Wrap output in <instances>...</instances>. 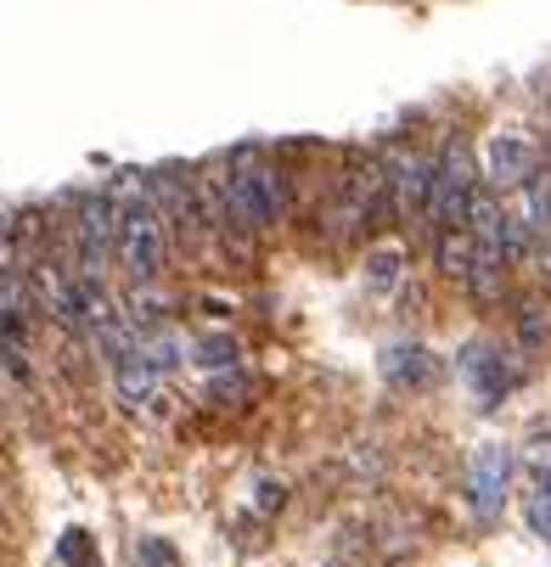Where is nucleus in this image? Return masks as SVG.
I'll return each instance as SVG.
<instances>
[{
    "label": "nucleus",
    "instance_id": "nucleus-1",
    "mask_svg": "<svg viewBox=\"0 0 551 567\" xmlns=\"http://www.w3.org/2000/svg\"><path fill=\"white\" fill-rule=\"evenodd\" d=\"M119 259L135 276V287H152L157 276H164V259H170L164 214H157L146 197H135V203L119 208Z\"/></svg>",
    "mask_w": 551,
    "mask_h": 567
},
{
    "label": "nucleus",
    "instance_id": "nucleus-2",
    "mask_svg": "<svg viewBox=\"0 0 551 567\" xmlns=\"http://www.w3.org/2000/svg\"><path fill=\"white\" fill-rule=\"evenodd\" d=\"M479 192V164H472L467 141H445L439 152V175H433V203H428V219L445 230V225H461L467 219V197Z\"/></svg>",
    "mask_w": 551,
    "mask_h": 567
},
{
    "label": "nucleus",
    "instance_id": "nucleus-3",
    "mask_svg": "<svg viewBox=\"0 0 551 567\" xmlns=\"http://www.w3.org/2000/svg\"><path fill=\"white\" fill-rule=\"evenodd\" d=\"M507 495H512V455L501 444L472 450V461H467V506H472V517L496 523Z\"/></svg>",
    "mask_w": 551,
    "mask_h": 567
},
{
    "label": "nucleus",
    "instance_id": "nucleus-4",
    "mask_svg": "<svg viewBox=\"0 0 551 567\" xmlns=\"http://www.w3.org/2000/svg\"><path fill=\"white\" fill-rule=\"evenodd\" d=\"M79 276H102L108 259L119 254V208L113 197H85L79 203Z\"/></svg>",
    "mask_w": 551,
    "mask_h": 567
},
{
    "label": "nucleus",
    "instance_id": "nucleus-5",
    "mask_svg": "<svg viewBox=\"0 0 551 567\" xmlns=\"http://www.w3.org/2000/svg\"><path fill=\"white\" fill-rule=\"evenodd\" d=\"M461 377H467L472 399H479V411H496V404L518 388L523 371H518L496 343H467V349H461Z\"/></svg>",
    "mask_w": 551,
    "mask_h": 567
},
{
    "label": "nucleus",
    "instance_id": "nucleus-6",
    "mask_svg": "<svg viewBox=\"0 0 551 567\" xmlns=\"http://www.w3.org/2000/svg\"><path fill=\"white\" fill-rule=\"evenodd\" d=\"M534 169H540V152H534L529 135H490V146H484V186L523 192Z\"/></svg>",
    "mask_w": 551,
    "mask_h": 567
},
{
    "label": "nucleus",
    "instance_id": "nucleus-7",
    "mask_svg": "<svg viewBox=\"0 0 551 567\" xmlns=\"http://www.w3.org/2000/svg\"><path fill=\"white\" fill-rule=\"evenodd\" d=\"M382 377H388V388H400V393H422V388L439 382V354L422 349V343H394L382 354Z\"/></svg>",
    "mask_w": 551,
    "mask_h": 567
},
{
    "label": "nucleus",
    "instance_id": "nucleus-8",
    "mask_svg": "<svg viewBox=\"0 0 551 567\" xmlns=\"http://www.w3.org/2000/svg\"><path fill=\"white\" fill-rule=\"evenodd\" d=\"M472 236H479V248H501V236H507V208L496 197V186H479L467 197V219H461Z\"/></svg>",
    "mask_w": 551,
    "mask_h": 567
},
{
    "label": "nucleus",
    "instance_id": "nucleus-9",
    "mask_svg": "<svg viewBox=\"0 0 551 567\" xmlns=\"http://www.w3.org/2000/svg\"><path fill=\"white\" fill-rule=\"evenodd\" d=\"M472 259H479V236H472L467 225H445L439 230V248H433V265L450 281H467L472 276Z\"/></svg>",
    "mask_w": 551,
    "mask_h": 567
},
{
    "label": "nucleus",
    "instance_id": "nucleus-10",
    "mask_svg": "<svg viewBox=\"0 0 551 567\" xmlns=\"http://www.w3.org/2000/svg\"><path fill=\"white\" fill-rule=\"evenodd\" d=\"M113 377H119V393L130 399V404H141V399H152V388H157V365L135 349V354H124L119 365H113Z\"/></svg>",
    "mask_w": 551,
    "mask_h": 567
},
{
    "label": "nucleus",
    "instance_id": "nucleus-11",
    "mask_svg": "<svg viewBox=\"0 0 551 567\" xmlns=\"http://www.w3.org/2000/svg\"><path fill=\"white\" fill-rule=\"evenodd\" d=\"M400 270H406V254H400V248H377V254L366 259V287H371V292H388L394 281H400Z\"/></svg>",
    "mask_w": 551,
    "mask_h": 567
},
{
    "label": "nucleus",
    "instance_id": "nucleus-12",
    "mask_svg": "<svg viewBox=\"0 0 551 567\" xmlns=\"http://www.w3.org/2000/svg\"><path fill=\"white\" fill-rule=\"evenodd\" d=\"M523 517H529V528L551 545V477H534V489L523 495Z\"/></svg>",
    "mask_w": 551,
    "mask_h": 567
},
{
    "label": "nucleus",
    "instance_id": "nucleus-13",
    "mask_svg": "<svg viewBox=\"0 0 551 567\" xmlns=\"http://www.w3.org/2000/svg\"><path fill=\"white\" fill-rule=\"evenodd\" d=\"M135 349H141V354H146V360H152L157 371H170V365H181V354H186V349H181V338H170V332H157V327H146Z\"/></svg>",
    "mask_w": 551,
    "mask_h": 567
},
{
    "label": "nucleus",
    "instance_id": "nucleus-14",
    "mask_svg": "<svg viewBox=\"0 0 551 567\" xmlns=\"http://www.w3.org/2000/svg\"><path fill=\"white\" fill-rule=\"evenodd\" d=\"M518 338H523V349H540V343L551 338V320H545L540 303H523V309H518Z\"/></svg>",
    "mask_w": 551,
    "mask_h": 567
},
{
    "label": "nucleus",
    "instance_id": "nucleus-15",
    "mask_svg": "<svg viewBox=\"0 0 551 567\" xmlns=\"http://www.w3.org/2000/svg\"><path fill=\"white\" fill-rule=\"evenodd\" d=\"M197 360H203L208 371H225V365H236V338H231V332H214V338H203V343H197Z\"/></svg>",
    "mask_w": 551,
    "mask_h": 567
},
{
    "label": "nucleus",
    "instance_id": "nucleus-16",
    "mask_svg": "<svg viewBox=\"0 0 551 567\" xmlns=\"http://www.w3.org/2000/svg\"><path fill=\"white\" fill-rule=\"evenodd\" d=\"M523 461H529L534 477H551V433H534V439L523 444Z\"/></svg>",
    "mask_w": 551,
    "mask_h": 567
},
{
    "label": "nucleus",
    "instance_id": "nucleus-17",
    "mask_svg": "<svg viewBox=\"0 0 551 567\" xmlns=\"http://www.w3.org/2000/svg\"><path fill=\"white\" fill-rule=\"evenodd\" d=\"M62 561H68V567H85V561H91V545H85V534H79V528L62 534Z\"/></svg>",
    "mask_w": 551,
    "mask_h": 567
},
{
    "label": "nucleus",
    "instance_id": "nucleus-18",
    "mask_svg": "<svg viewBox=\"0 0 551 567\" xmlns=\"http://www.w3.org/2000/svg\"><path fill=\"white\" fill-rule=\"evenodd\" d=\"M287 501V489H282V483H259V506L271 512V506H282Z\"/></svg>",
    "mask_w": 551,
    "mask_h": 567
}]
</instances>
